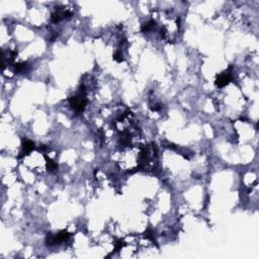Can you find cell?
<instances>
[{
    "label": "cell",
    "instance_id": "obj_3",
    "mask_svg": "<svg viewBox=\"0 0 259 259\" xmlns=\"http://www.w3.org/2000/svg\"><path fill=\"white\" fill-rule=\"evenodd\" d=\"M231 79H232V74L229 71H226L216 79V85L218 87H224V86H226L231 81Z\"/></svg>",
    "mask_w": 259,
    "mask_h": 259
},
{
    "label": "cell",
    "instance_id": "obj_2",
    "mask_svg": "<svg viewBox=\"0 0 259 259\" xmlns=\"http://www.w3.org/2000/svg\"><path fill=\"white\" fill-rule=\"evenodd\" d=\"M69 237H70V234L68 233L66 230H63L61 232H59L58 234L56 235H50L47 238V243L49 245H55V244H59L61 242L67 241Z\"/></svg>",
    "mask_w": 259,
    "mask_h": 259
},
{
    "label": "cell",
    "instance_id": "obj_1",
    "mask_svg": "<svg viewBox=\"0 0 259 259\" xmlns=\"http://www.w3.org/2000/svg\"><path fill=\"white\" fill-rule=\"evenodd\" d=\"M69 101H70V104L73 109H75L77 112H82L84 111L86 104H87V99L85 97L84 89L80 90V92H79L77 95L72 96V97L69 99Z\"/></svg>",
    "mask_w": 259,
    "mask_h": 259
},
{
    "label": "cell",
    "instance_id": "obj_4",
    "mask_svg": "<svg viewBox=\"0 0 259 259\" xmlns=\"http://www.w3.org/2000/svg\"><path fill=\"white\" fill-rule=\"evenodd\" d=\"M35 148V143L32 141H25L22 145V149H24V152L26 153H29L32 150H34Z\"/></svg>",
    "mask_w": 259,
    "mask_h": 259
},
{
    "label": "cell",
    "instance_id": "obj_5",
    "mask_svg": "<svg viewBox=\"0 0 259 259\" xmlns=\"http://www.w3.org/2000/svg\"><path fill=\"white\" fill-rule=\"evenodd\" d=\"M26 65L25 63H16L14 65V69H15V72L17 73H21V72H24L25 69H26Z\"/></svg>",
    "mask_w": 259,
    "mask_h": 259
},
{
    "label": "cell",
    "instance_id": "obj_6",
    "mask_svg": "<svg viewBox=\"0 0 259 259\" xmlns=\"http://www.w3.org/2000/svg\"><path fill=\"white\" fill-rule=\"evenodd\" d=\"M46 159H47V165H48V169L50 171H54L58 168V165L56 164L54 161L51 160V159H48L47 157H46Z\"/></svg>",
    "mask_w": 259,
    "mask_h": 259
},
{
    "label": "cell",
    "instance_id": "obj_7",
    "mask_svg": "<svg viewBox=\"0 0 259 259\" xmlns=\"http://www.w3.org/2000/svg\"><path fill=\"white\" fill-rule=\"evenodd\" d=\"M114 59L117 62H122V53H121V52H117V53H114Z\"/></svg>",
    "mask_w": 259,
    "mask_h": 259
}]
</instances>
